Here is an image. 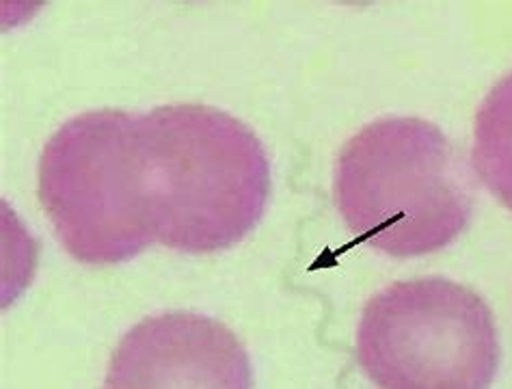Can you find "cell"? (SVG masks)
<instances>
[{"label": "cell", "mask_w": 512, "mask_h": 389, "mask_svg": "<svg viewBox=\"0 0 512 389\" xmlns=\"http://www.w3.org/2000/svg\"><path fill=\"white\" fill-rule=\"evenodd\" d=\"M137 126L156 243L199 256L253 232L271 197V163L249 126L208 104L158 106Z\"/></svg>", "instance_id": "1"}, {"label": "cell", "mask_w": 512, "mask_h": 389, "mask_svg": "<svg viewBox=\"0 0 512 389\" xmlns=\"http://www.w3.org/2000/svg\"><path fill=\"white\" fill-rule=\"evenodd\" d=\"M335 204L361 243L394 258H420L452 245L471 212L469 173L439 126L383 117L340 150Z\"/></svg>", "instance_id": "2"}, {"label": "cell", "mask_w": 512, "mask_h": 389, "mask_svg": "<svg viewBox=\"0 0 512 389\" xmlns=\"http://www.w3.org/2000/svg\"><path fill=\"white\" fill-rule=\"evenodd\" d=\"M37 197L70 256L128 262L156 243L137 119L102 109L72 117L39 158Z\"/></svg>", "instance_id": "3"}, {"label": "cell", "mask_w": 512, "mask_h": 389, "mask_svg": "<svg viewBox=\"0 0 512 389\" xmlns=\"http://www.w3.org/2000/svg\"><path fill=\"white\" fill-rule=\"evenodd\" d=\"M357 359L379 389H491L500 340L474 290L422 277L396 281L366 303Z\"/></svg>", "instance_id": "4"}, {"label": "cell", "mask_w": 512, "mask_h": 389, "mask_svg": "<svg viewBox=\"0 0 512 389\" xmlns=\"http://www.w3.org/2000/svg\"><path fill=\"white\" fill-rule=\"evenodd\" d=\"M104 389H253V370L247 348L219 320L167 312L119 340Z\"/></svg>", "instance_id": "5"}, {"label": "cell", "mask_w": 512, "mask_h": 389, "mask_svg": "<svg viewBox=\"0 0 512 389\" xmlns=\"http://www.w3.org/2000/svg\"><path fill=\"white\" fill-rule=\"evenodd\" d=\"M471 163L491 195L512 210V74L504 76L480 106Z\"/></svg>", "instance_id": "6"}]
</instances>
